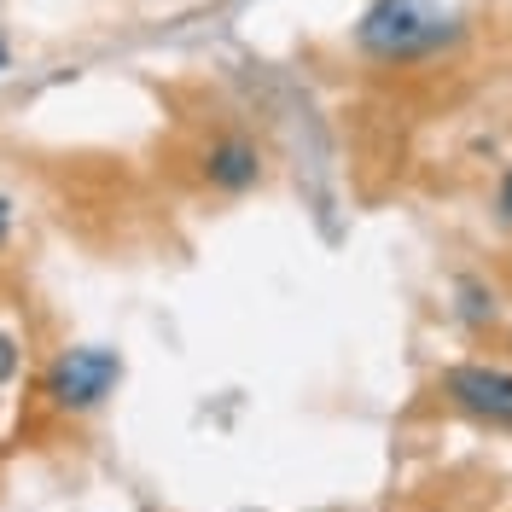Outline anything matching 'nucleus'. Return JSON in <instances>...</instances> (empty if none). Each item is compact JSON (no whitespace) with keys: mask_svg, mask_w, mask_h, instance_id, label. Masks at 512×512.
<instances>
[{"mask_svg":"<svg viewBox=\"0 0 512 512\" xmlns=\"http://www.w3.org/2000/svg\"><path fill=\"white\" fill-rule=\"evenodd\" d=\"M448 35H454V18L437 0H373V12L361 18L355 41L373 59H419V53L443 47Z\"/></svg>","mask_w":512,"mask_h":512,"instance_id":"obj_1","label":"nucleus"},{"mask_svg":"<svg viewBox=\"0 0 512 512\" xmlns=\"http://www.w3.org/2000/svg\"><path fill=\"white\" fill-rule=\"evenodd\" d=\"M117 379H123V361L111 350L82 344V350H64L47 367V396H53V408H64V414H88V408H99L117 390Z\"/></svg>","mask_w":512,"mask_h":512,"instance_id":"obj_2","label":"nucleus"},{"mask_svg":"<svg viewBox=\"0 0 512 512\" xmlns=\"http://www.w3.org/2000/svg\"><path fill=\"white\" fill-rule=\"evenodd\" d=\"M443 396L472 419L512 425V373L507 367H483V361H454L443 367Z\"/></svg>","mask_w":512,"mask_h":512,"instance_id":"obj_3","label":"nucleus"},{"mask_svg":"<svg viewBox=\"0 0 512 512\" xmlns=\"http://www.w3.org/2000/svg\"><path fill=\"white\" fill-rule=\"evenodd\" d=\"M198 169H204V181L216 192H251L262 181V152H256V140H245V134H222V140L204 146Z\"/></svg>","mask_w":512,"mask_h":512,"instance_id":"obj_4","label":"nucleus"},{"mask_svg":"<svg viewBox=\"0 0 512 512\" xmlns=\"http://www.w3.org/2000/svg\"><path fill=\"white\" fill-rule=\"evenodd\" d=\"M12 373H18V344H12V338L0 332V384L12 379Z\"/></svg>","mask_w":512,"mask_h":512,"instance_id":"obj_5","label":"nucleus"},{"mask_svg":"<svg viewBox=\"0 0 512 512\" xmlns=\"http://www.w3.org/2000/svg\"><path fill=\"white\" fill-rule=\"evenodd\" d=\"M495 210H501V222H512V169L501 175V187H495Z\"/></svg>","mask_w":512,"mask_h":512,"instance_id":"obj_6","label":"nucleus"},{"mask_svg":"<svg viewBox=\"0 0 512 512\" xmlns=\"http://www.w3.org/2000/svg\"><path fill=\"white\" fill-rule=\"evenodd\" d=\"M6 233H12V204L0 198V245H6Z\"/></svg>","mask_w":512,"mask_h":512,"instance_id":"obj_7","label":"nucleus"}]
</instances>
